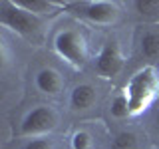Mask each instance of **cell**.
I'll return each instance as SVG.
<instances>
[{
	"mask_svg": "<svg viewBox=\"0 0 159 149\" xmlns=\"http://www.w3.org/2000/svg\"><path fill=\"white\" fill-rule=\"evenodd\" d=\"M159 89V78L155 74L153 68H143L129 79L125 96L129 99V107H131V113H139L143 111L149 103L153 102Z\"/></svg>",
	"mask_w": 159,
	"mask_h": 149,
	"instance_id": "6da1fadb",
	"label": "cell"
},
{
	"mask_svg": "<svg viewBox=\"0 0 159 149\" xmlns=\"http://www.w3.org/2000/svg\"><path fill=\"white\" fill-rule=\"evenodd\" d=\"M0 24H4L6 28L22 34V36H32L40 28L38 16L30 14L28 10H24L22 6H18L16 2H10V0L0 2Z\"/></svg>",
	"mask_w": 159,
	"mask_h": 149,
	"instance_id": "7a4b0ae2",
	"label": "cell"
},
{
	"mask_svg": "<svg viewBox=\"0 0 159 149\" xmlns=\"http://www.w3.org/2000/svg\"><path fill=\"white\" fill-rule=\"evenodd\" d=\"M54 48H56V52L64 60H68L76 68H82L88 60L86 42H84V38L80 36L76 30H64V32H60L56 36V40H54Z\"/></svg>",
	"mask_w": 159,
	"mask_h": 149,
	"instance_id": "3957f363",
	"label": "cell"
},
{
	"mask_svg": "<svg viewBox=\"0 0 159 149\" xmlns=\"http://www.w3.org/2000/svg\"><path fill=\"white\" fill-rule=\"evenodd\" d=\"M66 8H70L78 18L99 26H107L117 20V6L113 2H70Z\"/></svg>",
	"mask_w": 159,
	"mask_h": 149,
	"instance_id": "277c9868",
	"label": "cell"
},
{
	"mask_svg": "<svg viewBox=\"0 0 159 149\" xmlns=\"http://www.w3.org/2000/svg\"><path fill=\"white\" fill-rule=\"evenodd\" d=\"M58 115L52 107L48 106H38L24 115L20 123V133L22 135H40V133H48L56 127Z\"/></svg>",
	"mask_w": 159,
	"mask_h": 149,
	"instance_id": "5b68a950",
	"label": "cell"
},
{
	"mask_svg": "<svg viewBox=\"0 0 159 149\" xmlns=\"http://www.w3.org/2000/svg\"><path fill=\"white\" fill-rule=\"evenodd\" d=\"M121 68H123V56L119 52V46H117V42L109 40V42L103 44L102 52L98 54L93 70L102 78H116L121 72Z\"/></svg>",
	"mask_w": 159,
	"mask_h": 149,
	"instance_id": "8992f818",
	"label": "cell"
},
{
	"mask_svg": "<svg viewBox=\"0 0 159 149\" xmlns=\"http://www.w3.org/2000/svg\"><path fill=\"white\" fill-rule=\"evenodd\" d=\"M62 78L56 70L52 68H44L36 74V88L40 89L42 93H48V96H56V93L62 92Z\"/></svg>",
	"mask_w": 159,
	"mask_h": 149,
	"instance_id": "52a82bcc",
	"label": "cell"
},
{
	"mask_svg": "<svg viewBox=\"0 0 159 149\" xmlns=\"http://www.w3.org/2000/svg\"><path fill=\"white\" fill-rule=\"evenodd\" d=\"M93 103H96V88L89 86V84H80L70 93V107L76 109V111L88 109Z\"/></svg>",
	"mask_w": 159,
	"mask_h": 149,
	"instance_id": "ba28073f",
	"label": "cell"
},
{
	"mask_svg": "<svg viewBox=\"0 0 159 149\" xmlns=\"http://www.w3.org/2000/svg\"><path fill=\"white\" fill-rule=\"evenodd\" d=\"M18 6H22L24 10H28L30 14H54L56 8H64L66 4L60 2H48V0H16Z\"/></svg>",
	"mask_w": 159,
	"mask_h": 149,
	"instance_id": "9c48e42d",
	"label": "cell"
},
{
	"mask_svg": "<svg viewBox=\"0 0 159 149\" xmlns=\"http://www.w3.org/2000/svg\"><path fill=\"white\" fill-rule=\"evenodd\" d=\"M139 48H141V56L147 60H157L159 58V32L155 30H147L139 40Z\"/></svg>",
	"mask_w": 159,
	"mask_h": 149,
	"instance_id": "30bf717a",
	"label": "cell"
},
{
	"mask_svg": "<svg viewBox=\"0 0 159 149\" xmlns=\"http://www.w3.org/2000/svg\"><path fill=\"white\" fill-rule=\"evenodd\" d=\"M137 16L145 20H157L159 18V0H135L133 2Z\"/></svg>",
	"mask_w": 159,
	"mask_h": 149,
	"instance_id": "8fae6325",
	"label": "cell"
},
{
	"mask_svg": "<svg viewBox=\"0 0 159 149\" xmlns=\"http://www.w3.org/2000/svg\"><path fill=\"white\" fill-rule=\"evenodd\" d=\"M109 111H111L113 117L117 119H123L127 115H131V107H129V99L125 93H119L111 99V106H109Z\"/></svg>",
	"mask_w": 159,
	"mask_h": 149,
	"instance_id": "7c38bea8",
	"label": "cell"
},
{
	"mask_svg": "<svg viewBox=\"0 0 159 149\" xmlns=\"http://www.w3.org/2000/svg\"><path fill=\"white\" fill-rule=\"evenodd\" d=\"M137 147V135L131 131H121L113 137L111 149H135Z\"/></svg>",
	"mask_w": 159,
	"mask_h": 149,
	"instance_id": "4fadbf2b",
	"label": "cell"
},
{
	"mask_svg": "<svg viewBox=\"0 0 159 149\" xmlns=\"http://www.w3.org/2000/svg\"><path fill=\"white\" fill-rule=\"evenodd\" d=\"M72 149H92V137L88 131H76L72 135Z\"/></svg>",
	"mask_w": 159,
	"mask_h": 149,
	"instance_id": "5bb4252c",
	"label": "cell"
},
{
	"mask_svg": "<svg viewBox=\"0 0 159 149\" xmlns=\"http://www.w3.org/2000/svg\"><path fill=\"white\" fill-rule=\"evenodd\" d=\"M22 149H52V141L50 139H30Z\"/></svg>",
	"mask_w": 159,
	"mask_h": 149,
	"instance_id": "9a60e30c",
	"label": "cell"
},
{
	"mask_svg": "<svg viewBox=\"0 0 159 149\" xmlns=\"http://www.w3.org/2000/svg\"><path fill=\"white\" fill-rule=\"evenodd\" d=\"M153 123H155V129L159 131V107H157V111H155V117H153Z\"/></svg>",
	"mask_w": 159,
	"mask_h": 149,
	"instance_id": "2e32d148",
	"label": "cell"
}]
</instances>
